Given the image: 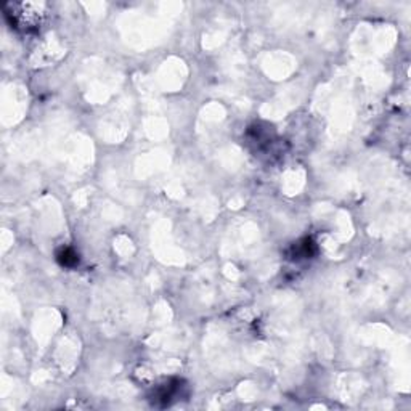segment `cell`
Instances as JSON below:
<instances>
[{
	"label": "cell",
	"mask_w": 411,
	"mask_h": 411,
	"mask_svg": "<svg viewBox=\"0 0 411 411\" xmlns=\"http://www.w3.org/2000/svg\"><path fill=\"white\" fill-rule=\"evenodd\" d=\"M58 262L63 267H74L79 264V256L71 248H64L58 252Z\"/></svg>",
	"instance_id": "1"
}]
</instances>
